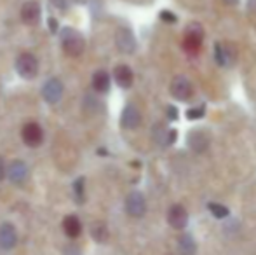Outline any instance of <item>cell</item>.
Returning <instances> with one entry per match:
<instances>
[{
	"label": "cell",
	"instance_id": "6da1fadb",
	"mask_svg": "<svg viewBox=\"0 0 256 255\" xmlns=\"http://www.w3.org/2000/svg\"><path fill=\"white\" fill-rule=\"evenodd\" d=\"M61 44H63V51L68 56H80L86 49V41L78 32L72 30V28H64L61 32Z\"/></svg>",
	"mask_w": 256,
	"mask_h": 255
},
{
	"label": "cell",
	"instance_id": "7a4b0ae2",
	"mask_svg": "<svg viewBox=\"0 0 256 255\" xmlns=\"http://www.w3.org/2000/svg\"><path fill=\"white\" fill-rule=\"evenodd\" d=\"M16 72L23 79H34L38 74V62L32 53H21L16 60Z\"/></svg>",
	"mask_w": 256,
	"mask_h": 255
},
{
	"label": "cell",
	"instance_id": "3957f363",
	"mask_svg": "<svg viewBox=\"0 0 256 255\" xmlns=\"http://www.w3.org/2000/svg\"><path fill=\"white\" fill-rule=\"evenodd\" d=\"M115 46H117L118 51L124 53V55H131V53H134V49H136L134 34L126 27L118 28L117 34H115Z\"/></svg>",
	"mask_w": 256,
	"mask_h": 255
},
{
	"label": "cell",
	"instance_id": "277c9868",
	"mask_svg": "<svg viewBox=\"0 0 256 255\" xmlns=\"http://www.w3.org/2000/svg\"><path fill=\"white\" fill-rule=\"evenodd\" d=\"M171 95L172 98H176L178 102H186L192 96V84L185 75H176L171 82Z\"/></svg>",
	"mask_w": 256,
	"mask_h": 255
},
{
	"label": "cell",
	"instance_id": "5b68a950",
	"mask_svg": "<svg viewBox=\"0 0 256 255\" xmlns=\"http://www.w3.org/2000/svg\"><path fill=\"white\" fill-rule=\"evenodd\" d=\"M126 211H128L131 217H136V218H140V217L145 215L146 201H145V197H143L142 192L134 191V192L129 194L128 199H126Z\"/></svg>",
	"mask_w": 256,
	"mask_h": 255
},
{
	"label": "cell",
	"instance_id": "8992f818",
	"mask_svg": "<svg viewBox=\"0 0 256 255\" xmlns=\"http://www.w3.org/2000/svg\"><path fill=\"white\" fill-rule=\"evenodd\" d=\"M21 138L28 147H38L44 140V131L37 123H26L21 129Z\"/></svg>",
	"mask_w": 256,
	"mask_h": 255
},
{
	"label": "cell",
	"instance_id": "52a82bcc",
	"mask_svg": "<svg viewBox=\"0 0 256 255\" xmlns=\"http://www.w3.org/2000/svg\"><path fill=\"white\" fill-rule=\"evenodd\" d=\"M186 145L190 147L192 152L202 154L209 147V138L204 131H200V129H192V131L186 135Z\"/></svg>",
	"mask_w": 256,
	"mask_h": 255
},
{
	"label": "cell",
	"instance_id": "ba28073f",
	"mask_svg": "<svg viewBox=\"0 0 256 255\" xmlns=\"http://www.w3.org/2000/svg\"><path fill=\"white\" fill-rule=\"evenodd\" d=\"M42 96L51 105L60 102L61 96H63V84H61L60 79H49L44 84V88H42Z\"/></svg>",
	"mask_w": 256,
	"mask_h": 255
},
{
	"label": "cell",
	"instance_id": "9c48e42d",
	"mask_svg": "<svg viewBox=\"0 0 256 255\" xmlns=\"http://www.w3.org/2000/svg\"><path fill=\"white\" fill-rule=\"evenodd\" d=\"M7 177H9V180L12 182V184H16V185L24 184V180L28 178L26 163H24V161H21V159L12 161V163L9 164V168H7Z\"/></svg>",
	"mask_w": 256,
	"mask_h": 255
},
{
	"label": "cell",
	"instance_id": "30bf717a",
	"mask_svg": "<svg viewBox=\"0 0 256 255\" xmlns=\"http://www.w3.org/2000/svg\"><path fill=\"white\" fill-rule=\"evenodd\" d=\"M168 222L174 229H185L188 224V213L182 204H172L168 211Z\"/></svg>",
	"mask_w": 256,
	"mask_h": 255
},
{
	"label": "cell",
	"instance_id": "8fae6325",
	"mask_svg": "<svg viewBox=\"0 0 256 255\" xmlns=\"http://www.w3.org/2000/svg\"><path fill=\"white\" fill-rule=\"evenodd\" d=\"M140 123H142V114H140L138 107L132 105V103L126 105L124 110H122V116H120L122 128H126V129H136V128L140 126Z\"/></svg>",
	"mask_w": 256,
	"mask_h": 255
},
{
	"label": "cell",
	"instance_id": "7c38bea8",
	"mask_svg": "<svg viewBox=\"0 0 256 255\" xmlns=\"http://www.w3.org/2000/svg\"><path fill=\"white\" fill-rule=\"evenodd\" d=\"M16 241H18V234H16L14 225L9 224V222H4V224L0 225V246H2L4 250H10V248H14Z\"/></svg>",
	"mask_w": 256,
	"mask_h": 255
},
{
	"label": "cell",
	"instance_id": "4fadbf2b",
	"mask_svg": "<svg viewBox=\"0 0 256 255\" xmlns=\"http://www.w3.org/2000/svg\"><path fill=\"white\" fill-rule=\"evenodd\" d=\"M114 79L120 88L128 89L132 86V81H134V75H132V70L128 67V65H118L114 70Z\"/></svg>",
	"mask_w": 256,
	"mask_h": 255
},
{
	"label": "cell",
	"instance_id": "5bb4252c",
	"mask_svg": "<svg viewBox=\"0 0 256 255\" xmlns=\"http://www.w3.org/2000/svg\"><path fill=\"white\" fill-rule=\"evenodd\" d=\"M176 136H178V133L174 129H168L166 126H162V124H157L154 128V140L158 145H164V147L171 145V143H174Z\"/></svg>",
	"mask_w": 256,
	"mask_h": 255
},
{
	"label": "cell",
	"instance_id": "9a60e30c",
	"mask_svg": "<svg viewBox=\"0 0 256 255\" xmlns=\"http://www.w3.org/2000/svg\"><path fill=\"white\" fill-rule=\"evenodd\" d=\"M40 18V6L37 2H26L21 7V20L26 25H35Z\"/></svg>",
	"mask_w": 256,
	"mask_h": 255
},
{
	"label": "cell",
	"instance_id": "2e32d148",
	"mask_svg": "<svg viewBox=\"0 0 256 255\" xmlns=\"http://www.w3.org/2000/svg\"><path fill=\"white\" fill-rule=\"evenodd\" d=\"M202 28L199 25H190V28L186 30V48L197 49L202 41Z\"/></svg>",
	"mask_w": 256,
	"mask_h": 255
},
{
	"label": "cell",
	"instance_id": "e0dca14e",
	"mask_svg": "<svg viewBox=\"0 0 256 255\" xmlns=\"http://www.w3.org/2000/svg\"><path fill=\"white\" fill-rule=\"evenodd\" d=\"M63 229H64V232H66V236H70V238H77L82 231V224L75 215H68V217L63 220Z\"/></svg>",
	"mask_w": 256,
	"mask_h": 255
},
{
	"label": "cell",
	"instance_id": "ac0fdd59",
	"mask_svg": "<svg viewBox=\"0 0 256 255\" xmlns=\"http://www.w3.org/2000/svg\"><path fill=\"white\" fill-rule=\"evenodd\" d=\"M178 248L182 255H196L197 253V243L192 234H183L178 239Z\"/></svg>",
	"mask_w": 256,
	"mask_h": 255
},
{
	"label": "cell",
	"instance_id": "d6986e66",
	"mask_svg": "<svg viewBox=\"0 0 256 255\" xmlns=\"http://www.w3.org/2000/svg\"><path fill=\"white\" fill-rule=\"evenodd\" d=\"M92 88L98 93H106L110 89V75L104 70H98L92 75Z\"/></svg>",
	"mask_w": 256,
	"mask_h": 255
},
{
	"label": "cell",
	"instance_id": "ffe728a7",
	"mask_svg": "<svg viewBox=\"0 0 256 255\" xmlns=\"http://www.w3.org/2000/svg\"><path fill=\"white\" fill-rule=\"evenodd\" d=\"M214 62L220 65V67H226L228 65V55H226L225 48L222 44L216 42L214 44Z\"/></svg>",
	"mask_w": 256,
	"mask_h": 255
},
{
	"label": "cell",
	"instance_id": "44dd1931",
	"mask_svg": "<svg viewBox=\"0 0 256 255\" xmlns=\"http://www.w3.org/2000/svg\"><path fill=\"white\" fill-rule=\"evenodd\" d=\"M208 208H209V211H211L212 217H214V218H226V217H228V208L223 206V204H220V203H209Z\"/></svg>",
	"mask_w": 256,
	"mask_h": 255
},
{
	"label": "cell",
	"instance_id": "7402d4cb",
	"mask_svg": "<svg viewBox=\"0 0 256 255\" xmlns=\"http://www.w3.org/2000/svg\"><path fill=\"white\" fill-rule=\"evenodd\" d=\"M204 116H206V105L192 107V109H188V110H186V119H190V121L202 119Z\"/></svg>",
	"mask_w": 256,
	"mask_h": 255
},
{
	"label": "cell",
	"instance_id": "603a6c76",
	"mask_svg": "<svg viewBox=\"0 0 256 255\" xmlns=\"http://www.w3.org/2000/svg\"><path fill=\"white\" fill-rule=\"evenodd\" d=\"M106 236H108V231H106V227H104L103 224H96L94 227H92V238L96 239V241H104L106 239Z\"/></svg>",
	"mask_w": 256,
	"mask_h": 255
},
{
	"label": "cell",
	"instance_id": "cb8c5ba5",
	"mask_svg": "<svg viewBox=\"0 0 256 255\" xmlns=\"http://www.w3.org/2000/svg\"><path fill=\"white\" fill-rule=\"evenodd\" d=\"M74 192L75 197H77V203H82L84 201V178H78L74 185Z\"/></svg>",
	"mask_w": 256,
	"mask_h": 255
},
{
	"label": "cell",
	"instance_id": "d4e9b609",
	"mask_svg": "<svg viewBox=\"0 0 256 255\" xmlns=\"http://www.w3.org/2000/svg\"><path fill=\"white\" fill-rule=\"evenodd\" d=\"M160 20L166 21V23H176V21H178V18H176L174 14L171 13V11H162V13H160Z\"/></svg>",
	"mask_w": 256,
	"mask_h": 255
},
{
	"label": "cell",
	"instance_id": "484cf974",
	"mask_svg": "<svg viewBox=\"0 0 256 255\" xmlns=\"http://www.w3.org/2000/svg\"><path fill=\"white\" fill-rule=\"evenodd\" d=\"M166 114H168V119L169 121H176V119H178V109H176V107L169 105L168 110H166Z\"/></svg>",
	"mask_w": 256,
	"mask_h": 255
},
{
	"label": "cell",
	"instance_id": "4316f807",
	"mask_svg": "<svg viewBox=\"0 0 256 255\" xmlns=\"http://www.w3.org/2000/svg\"><path fill=\"white\" fill-rule=\"evenodd\" d=\"M51 2L54 4V7H58V9H64V7H66V2H64V0H51Z\"/></svg>",
	"mask_w": 256,
	"mask_h": 255
},
{
	"label": "cell",
	"instance_id": "83f0119b",
	"mask_svg": "<svg viewBox=\"0 0 256 255\" xmlns=\"http://www.w3.org/2000/svg\"><path fill=\"white\" fill-rule=\"evenodd\" d=\"M4 175H6V164H4V159L0 157V180L4 178Z\"/></svg>",
	"mask_w": 256,
	"mask_h": 255
},
{
	"label": "cell",
	"instance_id": "f1b7e54d",
	"mask_svg": "<svg viewBox=\"0 0 256 255\" xmlns=\"http://www.w3.org/2000/svg\"><path fill=\"white\" fill-rule=\"evenodd\" d=\"M225 4H228V6H236V4H239V0H223Z\"/></svg>",
	"mask_w": 256,
	"mask_h": 255
},
{
	"label": "cell",
	"instance_id": "f546056e",
	"mask_svg": "<svg viewBox=\"0 0 256 255\" xmlns=\"http://www.w3.org/2000/svg\"><path fill=\"white\" fill-rule=\"evenodd\" d=\"M49 25H51V30H52V32H56V21H54V20H49Z\"/></svg>",
	"mask_w": 256,
	"mask_h": 255
}]
</instances>
